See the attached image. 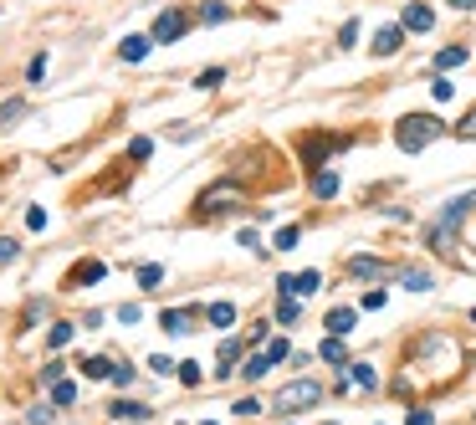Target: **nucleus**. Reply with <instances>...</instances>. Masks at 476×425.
<instances>
[{
    "mask_svg": "<svg viewBox=\"0 0 476 425\" xmlns=\"http://www.w3.org/2000/svg\"><path fill=\"white\" fill-rule=\"evenodd\" d=\"M149 47H154V36H128V41H123V62H144Z\"/></svg>",
    "mask_w": 476,
    "mask_h": 425,
    "instance_id": "14",
    "label": "nucleus"
},
{
    "mask_svg": "<svg viewBox=\"0 0 476 425\" xmlns=\"http://www.w3.org/2000/svg\"><path fill=\"white\" fill-rule=\"evenodd\" d=\"M236 359H241V344H236V338H226V344H221V364H236Z\"/></svg>",
    "mask_w": 476,
    "mask_h": 425,
    "instance_id": "34",
    "label": "nucleus"
},
{
    "mask_svg": "<svg viewBox=\"0 0 476 425\" xmlns=\"http://www.w3.org/2000/svg\"><path fill=\"white\" fill-rule=\"evenodd\" d=\"M41 77H47V52L31 57V67H26V82H36V88H41Z\"/></svg>",
    "mask_w": 476,
    "mask_h": 425,
    "instance_id": "27",
    "label": "nucleus"
},
{
    "mask_svg": "<svg viewBox=\"0 0 476 425\" xmlns=\"http://www.w3.org/2000/svg\"><path fill=\"white\" fill-rule=\"evenodd\" d=\"M139 282H144L149 292H154V287L164 282V267H154V262H149V267H139Z\"/></svg>",
    "mask_w": 476,
    "mask_h": 425,
    "instance_id": "25",
    "label": "nucleus"
},
{
    "mask_svg": "<svg viewBox=\"0 0 476 425\" xmlns=\"http://www.w3.org/2000/svg\"><path fill=\"white\" fill-rule=\"evenodd\" d=\"M82 374H88V379H113V364H108V359H88Z\"/></svg>",
    "mask_w": 476,
    "mask_h": 425,
    "instance_id": "24",
    "label": "nucleus"
},
{
    "mask_svg": "<svg viewBox=\"0 0 476 425\" xmlns=\"http://www.w3.org/2000/svg\"><path fill=\"white\" fill-rule=\"evenodd\" d=\"M451 6H456V11H476V0H451Z\"/></svg>",
    "mask_w": 476,
    "mask_h": 425,
    "instance_id": "42",
    "label": "nucleus"
},
{
    "mask_svg": "<svg viewBox=\"0 0 476 425\" xmlns=\"http://www.w3.org/2000/svg\"><path fill=\"white\" fill-rule=\"evenodd\" d=\"M323 359H328V364H349V349H343V338H323Z\"/></svg>",
    "mask_w": 476,
    "mask_h": 425,
    "instance_id": "18",
    "label": "nucleus"
},
{
    "mask_svg": "<svg viewBox=\"0 0 476 425\" xmlns=\"http://www.w3.org/2000/svg\"><path fill=\"white\" fill-rule=\"evenodd\" d=\"M400 26H405V31H430V26H436V11L415 0V6H405V21H400Z\"/></svg>",
    "mask_w": 476,
    "mask_h": 425,
    "instance_id": "6",
    "label": "nucleus"
},
{
    "mask_svg": "<svg viewBox=\"0 0 476 425\" xmlns=\"http://www.w3.org/2000/svg\"><path fill=\"white\" fill-rule=\"evenodd\" d=\"M430 93H436V103H451V93H456V82H446V77H436V82H430Z\"/></svg>",
    "mask_w": 476,
    "mask_h": 425,
    "instance_id": "29",
    "label": "nucleus"
},
{
    "mask_svg": "<svg viewBox=\"0 0 476 425\" xmlns=\"http://www.w3.org/2000/svg\"><path fill=\"white\" fill-rule=\"evenodd\" d=\"M349 369H354L349 379H354L359 390H374V385H379V374H374V364H349Z\"/></svg>",
    "mask_w": 476,
    "mask_h": 425,
    "instance_id": "17",
    "label": "nucleus"
},
{
    "mask_svg": "<svg viewBox=\"0 0 476 425\" xmlns=\"http://www.w3.org/2000/svg\"><path fill=\"white\" fill-rule=\"evenodd\" d=\"M267 369H272V359H267V354H251L246 364H241V374H246V379H262Z\"/></svg>",
    "mask_w": 476,
    "mask_h": 425,
    "instance_id": "20",
    "label": "nucleus"
},
{
    "mask_svg": "<svg viewBox=\"0 0 476 425\" xmlns=\"http://www.w3.org/2000/svg\"><path fill=\"white\" fill-rule=\"evenodd\" d=\"M205 318H210L215 328H231V323H236V308H231V303H215V308H210Z\"/></svg>",
    "mask_w": 476,
    "mask_h": 425,
    "instance_id": "19",
    "label": "nucleus"
},
{
    "mask_svg": "<svg viewBox=\"0 0 476 425\" xmlns=\"http://www.w3.org/2000/svg\"><path fill=\"white\" fill-rule=\"evenodd\" d=\"M354 36H359V21H349V26L338 31V47H354Z\"/></svg>",
    "mask_w": 476,
    "mask_h": 425,
    "instance_id": "39",
    "label": "nucleus"
},
{
    "mask_svg": "<svg viewBox=\"0 0 476 425\" xmlns=\"http://www.w3.org/2000/svg\"><path fill=\"white\" fill-rule=\"evenodd\" d=\"M400 41H405V26H384V31L374 36V57H395Z\"/></svg>",
    "mask_w": 476,
    "mask_h": 425,
    "instance_id": "7",
    "label": "nucleus"
},
{
    "mask_svg": "<svg viewBox=\"0 0 476 425\" xmlns=\"http://www.w3.org/2000/svg\"><path fill=\"white\" fill-rule=\"evenodd\" d=\"M267 359H272V364H282V359H287V338H277V344H267Z\"/></svg>",
    "mask_w": 476,
    "mask_h": 425,
    "instance_id": "36",
    "label": "nucleus"
},
{
    "mask_svg": "<svg viewBox=\"0 0 476 425\" xmlns=\"http://www.w3.org/2000/svg\"><path fill=\"white\" fill-rule=\"evenodd\" d=\"M190 31V16L185 11H164L159 21H154V41H180Z\"/></svg>",
    "mask_w": 476,
    "mask_h": 425,
    "instance_id": "4",
    "label": "nucleus"
},
{
    "mask_svg": "<svg viewBox=\"0 0 476 425\" xmlns=\"http://www.w3.org/2000/svg\"><path fill=\"white\" fill-rule=\"evenodd\" d=\"M441 134H446V123H441L436 113H410V118L395 123V144L405 149V154H420V149L436 144Z\"/></svg>",
    "mask_w": 476,
    "mask_h": 425,
    "instance_id": "1",
    "label": "nucleus"
},
{
    "mask_svg": "<svg viewBox=\"0 0 476 425\" xmlns=\"http://www.w3.org/2000/svg\"><path fill=\"white\" fill-rule=\"evenodd\" d=\"M62 344H72V323H57L52 328V349H62Z\"/></svg>",
    "mask_w": 476,
    "mask_h": 425,
    "instance_id": "33",
    "label": "nucleus"
},
{
    "mask_svg": "<svg viewBox=\"0 0 476 425\" xmlns=\"http://www.w3.org/2000/svg\"><path fill=\"white\" fill-rule=\"evenodd\" d=\"M190 318H195V308H169V313H159V328H169V333H190Z\"/></svg>",
    "mask_w": 476,
    "mask_h": 425,
    "instance_id": "8",
    "label": "nucleus"
},
{
    "mask_svg": "<svg viewBox=\"0 0 476 425\" xmlns=\"http://www.w3.org/2000/svg\"><path fill=\"white\" fill-rule=\"evenodd\" d=\"M52 400H57V405H72V400H77V385H67V379H57V385H52Z\"/></svg>",
    "mask_w": 476,
    "mask_h": 425,
    "instance_id": "26",
    "label": "nucleus"
},
{
    "mask_svg": "<svg viewBox=\"0 0 476 425\" xmlns=\"http://www.w3.org/2000/svg\"><path fill=\"white\" fill-rule=\"evenodd\" d=\"M400 282H405L410 292H430V287H436V282H430V272H425V267H405V272H400Z\"/></svg>",
    "mask_w": 476,
    "mask_h": 425,
    "instance_id": "11",
    "label": "nucleus"
},
{
    "mask_svg": "<svg viewBox=\"0 0 476 425\" xmlns=\"http://www.w3.org/2000/svg\"><path fill=\"white\" fill-rule=\"evenodd\" d=\"M200 425H215V420H200Z\"/></svg>",
    "mask_w": 476,
    "mask_h": 425,
    "instance_id": "44",
    "label": "nucleus"
},
{
    "mask_svg": "<svg viewBox=\"0 0 476 425\" xmlns=\"http://www.w3.org/2000/svg\"><path fill=\"white\" fill-rule=\"evenodd\" d=\"M405 425H436V415H430V410H410V420Z\"/></svg>",
    "mask_w": 476,
    "mask_h": 425,
    "instance_id": "41",
    "label": "nucleus"
},
{
    "mask_svg": "<svg viewBox=\"0 0 476 425\" xmlns=\"http://www.w3.org/2000/svg\"><path fill=\"white\" fill-rule=\"evenodd\" d=\"M277 323H297V297L282 292V303H277Z\"/></svg>",
    "mask_w": 476,
    "mask_h": 425,
    "instance_id": "22",
    "label": "nucleus"
},
{
    "mask_svg": "<svg viewBox=\"0 0 476 425\" xmlns=\"http://www.w3.org/2000/svg\"><path fill=\"white\" fill-rule=\"evenodd\" d=\"M226 16H231V11L221 6V0H215V6H205V11H200V21H210V26H215V21H226Z\"/></svg>",
    "mask_w": 476,
    "mask_h": 425,
    "instance_id": "35",
    "label": "nucleus"
},
{
    "mask_svg": "<svg viewBox=\"0 0 476 425\" xmlns=\"http://www.w3.org/2000/svg\"><path fill=\"white\" fill-rule=\"evenodd\" d=\"M328 425H333V420H328Z\"/></svg>",
    "mask_w": 476,
    "mask_h": 425,
    "instance_id": "45",
    "label": "nucleus"
},
{
    "mask_svg": "<svg viewBox=\"0 0 476 425\" xmlns=\"http://www.w3.org/2000/svg\"><path fill=\"white\" fill-rule=\"evenodd\" d=\"M149 154H154V144H149V139H134V144H128V159H149Z\"/></svg>",
    "mask_w": 476,
    "mask_h": 425,
    "instance_id": "32",
    "label": "nucleus"
},
{
    "mask_svg": "<svg viewBox=\"0 0 476 425\" xmlns=\"http://www.w3.org/2000/svg\"><path fill=\"white\" fill-rule=\"evenodd\" d=\"M328 333H333V338L354 333V308H333V313H328Z\"/></svg>",
    "mask_w": 476,
    "mask_h": 425,
    "instance_id": "13",
    "label": "nucleus"
},
{
    "mask_svg": "<svg viewBox=\"0 0 476 425\" xmlns=\"http://www.w3.org/2000/svg\"><path fill=\"white\" fill-rule=\"evenodd\" d=\"M113 385H118V390L134 385V369H128V364H113Z\"/></svg>",
    "mask_w": 476,
    "mask_h": 425,
    "instance_id": "38",
    "label": "nucleus"
},
{
    "mask_svg": "<svg viewBox=\"0 0 476 425\" xmlns=\"http://www.w3.org/2000/svg\"><path fill=\"white\" fill-rule=\"evenodd\" d=\"M113 415H118V420H134V425H144L154 410H149V405H139V400H118V405H113Z\"/></svg>",
    "mask_w": 476,
    "mask_h": 425,
    "instance_id": "9",
    "label": "nucleus"
},
{
    "mask_svg": "<svg viewBox=\"0 0 476 425\" xmlns=\"http://www.w3.org/2000/svg\"><path fill=\"white\" fill-rule=\"evenodd\" d=\"M26 226H31V231H41V226H47V210H41V205H36V210H26Z\"/></svg>",
    "mask_w": 476,
    "mask_h": 425,
    "instance_id": "40",
    "label": "nucleus"
},
{
    "mask_svg": "<svg viewBox=\"0 0 476 425\" xmlns=\"http://www.w3.org/2000/svg\"><path fill=\"white\" fill-rule=\"evenodd\" d=\"M221 82H226V67H205L200 77H195V88H205V93H210V88H221Z\"/></svg>",
    "mask_w": 476,
    "mask_h": 425,
    "instance_id": "21",
    "label": "nucleus"
},
{
    "mask_svg": "<svg viewBox=\"0 0 476 425\" xmlns=\"http://www.w3.org/2000/svg\"><path fill=\"white\" fill-rule=\"evenodd\" d=\"M323 400V385L318 379H297V385H282V395H277V410H308Z\"/></svg>",
    "mask_w": 476,
    "mask_h": 425,
    "instance_id": "2",
    "label": "nucleus"
},
{
    "mask_svg": "<svg viewBox=\"0 0 476 425\" xmlns=\"http://www.w3.org/2000/svg\"><path fill=\"white\" fill-rule=\"evenodd\" d=\"M349 272H354V277H384L389 267H384L379 257H354V262H349Z\"/></svg>",
    "mask_w": 476,
    "mask_h": 425,
    "instance_id": "12",
    "label": "nucleus"
},
{
    "mask_svg": "<svg viewBox=\"0 0 476 425\" xmlns=\"http://www.w3.org/2000/svg\"><path fill=\"white\" fill-rule=\"evenodd\" d=\"M333 149H343V139L308 134V139H302V164H308V169H318V164H323V154H333Z\"/></svg>",
    "mask_w": 476,
    "mask_h": 425,
    "instance_id": "3",
    "label": "nucleus"
},
{
    "mask_svg": "<svg viewBox=\"0 0 476 425\" xmlns=\"http://www.w3.org/2000/svg\"><path fill=\"white\" fill-rule=\"evenodd\" d=\"M456 139H476V108H471V113L456 123Z\"/></svg>",
    "mask_w": 476,
    "mask_h": 425,
    "instance_id": "31",
    "label": "nucleus"
},
{
    "mask_svg": "<svg viewBox=\"0 0 476 425\" xmlns=\"http://www.w3.org/2000/svg\"><path fill=\"white\" fill-rule=\"evenodd\" d=\"M231 200H241V185H215V190H205V195H200V210H226Z\"/></svg>",
    "mask_w": 476,
    "mask_h": 425,
    "instance_id": "5",
    "label": "nucleus"
},
{
    "mask_svg": "<svg viewBox=\"0 0 476 425\" xmlns=\"http://www.w3.org/2000/svg\"><path fill=\"white\" fill-rule=\"evenodd\" d=\"M471 323H476V308H471Z\"/></svg>",
    "mask_w": 476,
    "mask_h": 425,
    "instance_id": "43",
    "label": "nucleus"
},
{
    "mask_svg": "<svg viewBox=\"0 0 476 425\" xmlns=\"http://www.w3.org/2000/svg\"><path fill=\"white\" fill-rule=\"evenodd\" d=\"M16 251H21V241H16V236H0V267L16 262Z\"/></svg>",
    "mask_w": 476,
    "mask_h": 425,
    "instance_id": "30",
    "label": "nucleus"
},
{
    "mask_svg": "<svg viewBox=\"0 0 476 425\" xmlns=\"http://www.w3.org/2000/svg\"><path fill=\"white\" fill-rule=\"evenodd\" d=\"M16 118H26V98H11V103H0V129H11Z\"/></svg>",
    "mask_w": 476,
    "mask_h": 425,
    "instance_id": "16",
    "label": "nucleus"
},
{
    "mask_svg": "<svg viewBox=\"0 0 476 425\" xmlns=\"http://www.w3.org/2000/svg\"><path fill=\"white\" fill-rule=\"evenodd\" d=\"M297 236H302L297 226H282V231H277V241H272V251H292V246H297Z\"/></svg>",
    "mask_w": 476,
    "mask_h": 425,
    "instance_id": "23",
    "label": "nucleus"
},
{
    "mask_svg": "<svg viewBox=\"0 0 476 425\" xmlns=\"http://www.w3.org/2000/svg\"><path fill=\"white\" fill-rule=\"evenodd\" d=\"M103 272H108L103 262H88V267H77V277H72V282H98V277H103Z\"/></svg>",
    "mask_w": 476,
    "mask_h": 425,
    "instance_id": "28",
    "label": "nucleus"
},
{
    "mask_svg": "<svg viewBox=\"0 0 476 425\" xmlns=\"http://www.w3.org/2000/svg\"><path fill=\"white\" fill-rule=\"evenodd\" d=\"M466 57H471L466 47H446V52L436 57V67H441V72H451V67H466Z\"/></svg>",
    "mask_w": 476,
    "mask_h": 425,
    "instance_id": "15",
    "label": "nucleus"
},
{
    "mask_svg": "<svg viewBox=\"0 0 476 425\" xmlns=\"http://www.w3.org/2000/svg\"><path fill=\"white\" fill-rule=\"evenodd\" d=\"M180 379H185V385H200V364H195V359H190V364H180Z\"/></svg>",
    "mask_w": 476,
    "mask_h": 425,
    "instance_id": "37",
    "label": "nucleus"
},
{
    "mask_svg": "<svg viewBox=\"0 0 476 425\" xmlns=\"http://www.w3.org/2000/svg\"><path fill=\"white\" fill-rule=\"evenodd\" d=\"M313 195L318 200H333L338 195V175H333V169H318V175H313Z\"/></svg>",
    "mask_w": 476,
    "mask_h": 425,
    "instance_id": "10",
    "label": "nucleus"
}]
</instances>
